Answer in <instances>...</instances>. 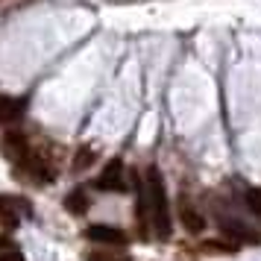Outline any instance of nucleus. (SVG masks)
I'll return each mask as SVG.
<instances>
[{
	"label": "nucleus",
	"mask_w": 261,
	"mask_h": 261,
	"mask_svg": "<svg viewBox=\"0 0 261 261\" xmlns=\"http://www.w3.org/2000/svg\"><path fill=\"white\" fill-rule=\"evenodd\" d=\"M21 208H27V202H21L18 197H6V194H0V223L3 226H18V220H21Z\"/></svg>",
	"instance_id": "obj_7"
},
{
	"label": "nucleus",
	"mask_w": 261,
	"mask_h": 261,
	"mask_svg": "<svg viewBox=\"0 0 261 261\" xmlns=\"http://www.w3.org/2000/svg\"><path fill=\"white\" fill-rule=\"evenodd\" d=\"M220 226H223V232L229 238H235V241H247V244H261V235L258 232H252L249 226H244V223H232V220H220Z\"/></svg>",
	"instance_id": "obj_8"
},
{
	"label": "nucleus",
	"mask_w": 261,
	"mask_h": 261,
	"mask_svg": "<svg viewBox=\"0 0 261 261\" xmlns=\"http://www.w3.org/2000/svg\"><path fill=\"white\" fill-rule=\"evenodd\" d=\"M88 261H129V255H118V252L97 249V252H88Z\"/></svg>",
	"instance_id": "obj_12"
},
{
	"label": "nucleus",
	"mask_w": 261,
	"mask_h": 261,
	"mask_svg": "<svg viewBox=\"0 0 261 261\" xmlns=\"http://www.w3.org/2000/svg\"><path fill=\"white\" fill-rule=\"evenodd\" d=\"M65 208L73 212V214H85V212H88V194H85L83 188L71 191V194L65 197Z\"/></svg>",
	"instance_id": "obj_10"
},
{
	"label": "nucleus",
	"mask_w": 261,
	"mask_h": 261,
	"mask_svg": "<svg viewBox=\"0 0 261 261\" xmlns=\"http://www.w3.org/2000/svg\"><path fill=\"white\" fill-rule=\"evenodd\" d=\"M85 238L94 241V244H103V247H123L126 244V235L115 229V226H103V223H94L85 229Z\"/></svg>",
	"instance_id": "obj_2"
},
{
	"label": "nucleus",
	"mask_w": 261,
	"mask_h": 261,
	"mask_svg": "<svg viewBox=\"0 0 261 261\" xmlns=\"http://www.w3.org/2000/svg\"><path fill=\"white\" fill-rule=\"evenodd\" d=\"M0 261H24L18 252H0Z\"/></svg>",
	"instance_id": "obj_14"
},
{
	"label": "nucleus",
	"mask_w": 261,
	"mask_h": 261,
	"mask_svg": "<svg viewBox=\"0 0 261 261\" xmlns=\"http://www.w3.org/2000/svg\"><path fill=\"white\" fill-rule=\"evenodd\" d=\"M94 150L91 147H80L76 150V155H73V170L80 173V170H85V167H91V162H94Z\"/></svg>",
	"instance_id": "obj_11"
},
{
	"label": "nucleus",
	"mask_w": 261,
	"mask_h": 261,
	"mask_svg": "<svg viewBox=\"0 0 261 261\" xmlns=\"http://www.w3.org/2000/svg\"><path fill=\"white\" fill-rule=\"evenodd\" d=\"M147 205H150V220H153V232L162 241L170 238V208H167V191L165 179L159 173V167H147Z\"/></svg>",
	"instance_id": "obj_1"
},
{
	"label": "nucleus",
	"mask_w": 261,
	"mask_h": 261,
	"mask_svg": "<svg viewBox=\"0 0 261 261\" xmlns=\"http://www.w3.org/2000/svg\"><path fill=\"white\" fill-rule=\"evenodd\" d=\"M247 202H249V208L261 217V191H255V188L247 191Z\"/></svg>",
	"instance_id": "obj_13"
},
{
	"label": "nucleus",
	"mask_w": 261,
	"mask_h": 261,
	"mask_svg": "<svg viewBox=\"0 0 261 261\" xmlns=\"http://www.w3.org/2000/svg\"><path fill=\"white\" fill-rule=\"evenodd\" d=\"M21 170H27V176L36 179V182H50L53 179V167H50V162L44 159L41 153H27V159L21 162Z\"/></svg>",
	"instance_id": "obj_3"
},
{
	"label": "nucleus",
	"mask_w": 261,
	"mask_h": 261,
	"mask_svg": "<svg viewBox=\"0 0 261 261\" xmlns=\"http://www.w3.org/2000/svg\"><path fill=\"white\" fill-rule=\"evenodd\" d=\"M0 150H3L6 159H12L15 165H21L27 159V153H30V144H27V138L21 132H6V135L0 138Z\"/></svg>",
	"instance_id": "obj_5"
},
{
	"label": "nucleus",
	"mask_w": 261,
	"mask_h": 261,
	"mask_svg": "<svg viewBox=\"0 0 261 261\" xmlns=\"http://www.w3.org/2000/svg\"><path fill=\"white\" fill-rule=\"evenodd\" d=\"M179 220H182V226L188 229L191 235H200L202 229H205V217H202V214L197 212V208H194L185 197L179 200Z\"/></svg>",
	"instance_id": "obj_6"
},
{
	"label": "nucleus",
	"mask_w": 261,
	"mask_h": 261,
	"mask_svg": "<svg viewBox=\"0 0 261 261\" xmlns=\"http://www.w3.org/2000/svg\"><path fill=\"white\" fill-rule=\"evenodd\" d=\"M21 112H24V100L0 94V123H12L15 118H21Z\"/></svg>",
	"instance_id": "obj_9"
},
{
	"label": "nucleus",
	"mask_w": 261,
	"mask_h": 261,
	"mask_svg": "<svg viewBox=\"0 0 261 261\" xmlns=\"http://www.w3.org/2000/svg\"><path fill=\"white\" fill-rule=\"evenodd\" d=\"M94 185L100 191H123L126 188V182H123V162H120V159H112L106 165V170L97 176Z\"/></svg>",
	"instance_id": "obj_4"
}]
</instances>
